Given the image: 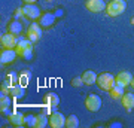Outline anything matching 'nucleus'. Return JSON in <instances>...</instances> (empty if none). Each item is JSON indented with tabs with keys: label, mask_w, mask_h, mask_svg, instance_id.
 Returning a JSON list of instances; mask_svg holds the SVG:
<instances>
[{
	"label": "nucleus",
	"mask_w": 134,
	"mask_h": 128,
	"mask_svg": "<svg viewBox=\"0 0 134 128\" xmlns=\"http://www.w3.org/2000/svg\"><path fill=\"white\" fill-rule=\"evenodd\" d=\"M15 51L18 54V57L24 58V60H31V57H33V42L29 40L27 37H19Z\"/></svg>",
	"instance_id": "nucleus-1"
},
{
	"label": "nucleus",
	"mask_w": 134,
	"mask_h": 128,
	"mask_svg": "<svg viewBox=\"0 0 134 128\" xmlns=\"http://www.w3.org/2000/svg\"><path fill=\"white\" fill-rule=\"evenodd\" d=\"M125 9H127V2L125 0H110L109 3L106 5V14L107 16H119L121 14H124Z\"/></svg>",
	"instance_id": "nucleus-2"
},
{
	"label": "nucleus",
	"mask_w": 134,
	"mask_h": 128,
	"mask_svg": "<svg viewBox=\"0 0 134 128\" xmlns=\"http://www.w3.org/2000/svg\"><path fill=\"white\" fill-rule=\"evenodd\" d=\"M97 85H98V88L103 91H110L112 90V86L116 84L115 81V76L110 75V73H101V75L97 76Z\"/></svg>",
	"instance_id": "nucleus-3"
},
{
	"label": "nucleus",
	"mask_w": 134,
	"mask_h": 128,
	"mask_svg": "<svg viewBox=\"0 0 134 128\" xmlns=\"http://www.w3.org/2000/svg\"><path fill=\"white\" fill-rule=\"evenodd\" d=\"M85 107L90 112H98L101 109V98L97 94H90L85 98Z\"/></svg>",
	"instance_id": "nucleus-4"
},
{
	"label": "nucleus",
	"mask_w": 134,
	"mask_h": 128,
	"mask_svg": "<svg viewBox=\"0 0 134 128\" xmlns=\"http://www.w3.org/2000/svg\"><path fill=\"white\" fill-rule=\"evenodd\" d=\"M18 43V37L12 33H3L0 36V46L6 49H15Z\"/></svg>",
	"instance_id": "nucleus-5"
},
{
	"label": "nucleus",
	"mask_w": 134,
	"mask_h": 128,
	"mask_svg": "<svg viewBox=\"0 0 134 128\" xmlns=\"http://www.w3.org/2000/svg\"><path fill=\"white\" fill-rule=\"evenodd\" d=\"M18 54L15 49H6V48H2L0 51V63L3 66H8V64H12V63L16 60Z\"/></svg>",
	"instance_id": "nucleus-6"
},
{
	"label": "nucleus",
	"mask_w": 134,
	"mask_h": 128,
	"mask_svg": "<svg viewBox=\"0 0 134 128\" xmlns=\"http://www.w3.org/2000/svg\"><path fill=\"white\" fill-rule=\"evenodd\" d=\"M40 37H42V27L36 23L30 24L29 29H27V39L31 40L33 43H36L40 40Z\"/></svg>",
	"instance_id": "nucleus-7"
},
{
	"label": "nucleus",
	"mask_w": 134,
	"mask_h": 128,
	"mask_svg": "<svg viewBox=\"0 0 134 128\" xmlns=\"http://www.w3.org/2000/svg\"><path fill=\"white\" fill-rule=\"evenodd\" d=\"M43 103H45V107H46L48 112L55 110L57 106L60 104V97H58L55 92H48V94L43 97Z\"/></svg>",
	"instance_id": "nucleus-8"
},
{
	"label": "nucleus",
	"mask_w": 134,
	"mask_h": 128,
	"mask_svg": "<svg viewBox=\"0 0 134 128\" xmlns=\"http://www.w3.org/2000/svg\"><path fill=\"white\" fill-rule=\"evenodd\" d=\"M49 125L51 128H63L66 127V116L60 112H52L49 116Z\"/></svg>",
	"instance_id": "nucleus-9"
},
{
	"label": "nucleus",
	"mask_w": 134,
	"mask_h": 128,
	"mask_svg": "<svg viewBox=\"0 0 134 128\" xmlns=\"http://www.w3.org/2000/svg\"><path fill=\"white\" fill-rule=\"evenodd\" d=\"M85 8H86V10H90L92 14H98V12L106 9V3H104V0H86Z\"/></svg>",
	"instance_id": "nucleus-10"
},
{
	"label": "nucleus",
	"mask_w": 134,
	"mask_h": 128,
	"mask_svg": "<svg viewBox=\"0 0 134 128\" xmlns=\"http://www.w3.org/2000/svg\"><path fill=\"white\" fill-rule=\"evenodd\" d=\"M12 97H10L9 94H2V97H0V113L2 115H8L9 116L12 112H10V106H12Z\"/></svg>",
	"instance_id": "nucleus-11"
},
{
	"label": "nucleus",
	"mask_w": 134,
	"mask_h": 128,
	"mask_svg": "<svg viewBox=\"0 0 134 128\" xmlns=\"http://www.w3.org/2000/svg\"><path fill=\"white\" fill-rule=\"evenodd\" d=\"M55 24V15L51 14V12H43L39 18V25L45 30H49Z\"/></svg>",
	"instance_id": "nucleus-12"
},
{
	"label": "nucleus",
	"mask_w": 134,
	"mask_h": 128,
	"mask_svg": "<svg viewBox=\"0 0 134 128\" xmlns=\"http://www.w3.org/2000/svg\"><path fill=\"white\" fill-rule=\"evenodd\" d=\"M23 10H24V16L29 19H39L40 18V15H42V12H40V9H39L37 6H36V3H33V5H24V8H23Z\"/></svg>",
	"instance_id": "nucleus-13"
},
{
	"label": "nucleus",
	"mask_w": 134,
	"mask_h": 128,
	"mask_svg": "<svg viewBox=\"0 0 134 128\" xmlns=\"http://www.w3.org/2000/svg\"><path fill=\"white\" fill-rule=\"evenodd\" d=\"M131 79H133V75L130 73V71H119L118 75L115 76V81L116 84H119L125 88V86H128L131 84Z\"/></svg>",
	"instance_id": "nucleus-14"
},
{
	"label": "nucleus",
	"mask_w": 134,
	"mask_h": 128,
	"mask_svg": "<svg viewBox=\"0 0 134 128\" xmlns=\"http://www.w3.org/2000/svg\"><path fill=\"white\" fill-rule=\"evenodd\" d=\"M8 118H9V122L12 124L14 127H24V115L21 113V112L14 110Z\"/></svg>",
	"instance_id": "nucleus-15"
},
{
	"label": "nucleus",
	"mask_w": 134,
	"mask_h": 128,
	"mask_svg": "<svg viewBox=\"0 0 134 128\" xmlns=\"http://www.w3.org/2000/svg\"><path fill=\"white\" fill-rule=\"evenodd\" d=\"M25 94V88L23 85H19V84H15V85L10 86V90H9V95L12 97L14 100H19V98H23Z\"/></svg>",
	"instance_id": "nucleus-16"
},
{
	"label": "nucleus",
	"mask_w": 134,
	"mask_h": 128,
	"mask_svg": "<svg viewBox=\"0 0 134 128\" xmlns=\"http://www.w3.org/2000/svg\"><path fill=\"white\" fill-rule=\"evenodd\" d=\"M82 81H83V85H94L97 82V73L92 70H85L82 73Z\"/></svg>",
	"instance_id": "nucleus-17"
},
{
	"label": "nucleus",
	"mask_w": 134,
	"mask_h": 128,
	"mask_svg": "<svg viewBox=\"0 0 134 128\" xmlns=\"http://www.w3.org/2000/svg\"><path fill=\"white\" fill-rule=\"evenodd\" d=\"M21 31H23V24L19 23L18 19H12L8 24V33H12L15 36H18V34H21Z\"/></svg>",
	"instance_id": "nucleus-18"
},
{
	"label": "nucleus",
	"mask_w": 134,
	"mask_h": 128,
	"mask_svg": "<svg viewBox=\"0 0 134 128\" xmlns=\"http://www.w3.org/2000/svg\"><path fill=\"white\" fill-rule=\"evenodd\" d=\"M121 101H122V106H124L127 110H131L134 107V94L133 92H125L122 97H121Z\"/></svg>",
	"instance_id": "nucleus-19"
},
{
	"label": "nucleus",
	"mask_w": 134,
	"mask_h": 128,
	"mask_svg": "<svg viewBox=\"0 0 134 128\" xmlns=\"http://www.w3.org/2000/svg\"><path fill=\"white\" fill-rule=\"evenodd\" d=\"M31 81V71L30 70H21V73L18 75V84L23 85L24 88H27Z\"/></svg>",
	"instance_id": "nucleus-20"
},
{
	"label": "nucleus",
	"mask_w": 134,
	"mask_h": 128,
	"mask_svg": "<svg viewBox=\"0 0 134 128\" xmlns=\"http://www.w3.org/2000/svg\"><path fill=\"white\" fill-rule=\"evenodd\" d=\"M49 125V118L46 116L45 112H40L39 115H36V124H34V128H45Z\"/></svg>",
	"instance_id": "nucleus-21"
},
{
	"label": "nucleus",
	"mask_w": 134,
	"mask_h": 128,
	"mask_svg": "<svg viewBox=\"0 0 134 128\" xmlns=\"http://www.w3.org/2000/svg\"><path fill=\"white\" fill-rule=\"evenodd\" d=\"M109 92H110V97H112L113 100H119L121 97L124 95V86L119 85V84H115Z\"/></svg>",
	"instance_id": "nucleus-22"
},
{
	"label": "nucleus",
	"mask_w": 134,
	"mask_h": 128,
	"mask_svg": "<svg viewBox=\"0 0 134 128\" xmlns=\"http://www.w3.org/2000/svg\"><path fill=\"white\" fill-rule=\"evenodd\" d=\"M66 127L67 128H77L79 127V119L76 115H70L66 118Z\"/></svg>",
	"instance_id": "nucleus-23"
},
{
	"label": "nucleus",
	"mask_w": 134,
	"mask_h": 128,
	"mask_svg": "<svg viewBox=\"0 0 134 128\" xmlns=\"http://www.w3.org/2000/svg\"><path fill=\"white\" fill-rule=\"evenodd\" d=\"M34 124H36V115H34V113L24 115V125H25V127L34 128Z\"/></svg>",
	"instance_id": "nucleus-24"
},
{
	"label": "nucleus",
	"mask_w": 134,
	"mask_h": 128,
	"mask_svg": "<svg viewBox=\"0 0 134 128\" xmlns=\"http://www.w3.org/2000/svg\"><path fill=\"white\" fill-rule=\"evenodd\" d=\"M70 84H72L73 88H79V86L83 85V81H82V77L79 76V77H73L72 81H70Z\"/></svg>",
	"instance_id": "nucleus-25"
},
{
	"label": "nucleus",
	"mask_w": 134,
	"mask_h": 128,
	"mask_svg": "<svg viewBox=\"0 0 134 128\" xmlns=\"http://www.w3.org/2000/svg\"><path fill=\"white\" fill-rule=\"evenodd\" d=\"M6 81L9 82L10 85H15V84H18V76H15L14 73H9L6 76Z\"/></svg>",
	"instance_id": "nucleus-26"
},
{
	"label": "nucleus",
	"mask_w": 134,
	"mask_h": 128,
	"mask_svg": "<svg viewBox=\"0 0 134 128\" xmlns=\"http://www.w3.org/2000/svg\"><path fill=\"white\" fill-rule=\"evenodd\" d=\"M37 0H23V3L24 5H33V3H36Z\"/></svg>",
	"instance_id": "nucleus-27"
},
{
	"label": "nucleus",
	"mask_w": 134,
	"mask_h": 128,
	"mask_svg": "<svg viewBox=\"0 0 134 128\" xmlns=\"http://www.w3.org/2000/svg\"><path fill=\"white\" fill-rule=\"evenodd\" d=\"M130 86L134 90V76H133V79H131V84H130Z\"/></svg>",
	"instance_id": "nucleus-28"
},
{
	"label": "nucleus",
	"mask_w": 134,
	"mask_h": 128,
	"mask_svg": "<svg viewBox=\"0 0 134 128\" xmlns=\"http://www.w3.org/2000/svg\"><path fill=\"white\" fill-rule=\"evenodd\" d=\"M45 2H46V3H52L54 0H45Z\"/></svg>",
	"instance_id": "nucleus-29"
},
{
	"label": "nucleus",
	"mask_w": 134,
	"mask_h": 128,
	"mask_svg": "<svg viewBox=\"0 0 134 128\" xmlns=\"http://www.w3.org/2000/svg\"><path fill=\"white\" fill-rule=\"evenodd\" d=\"M131 24H133V25H134V18H131Z\"/></svg>",
	"instance_id": "nucleus-30"
}]
</instances>
